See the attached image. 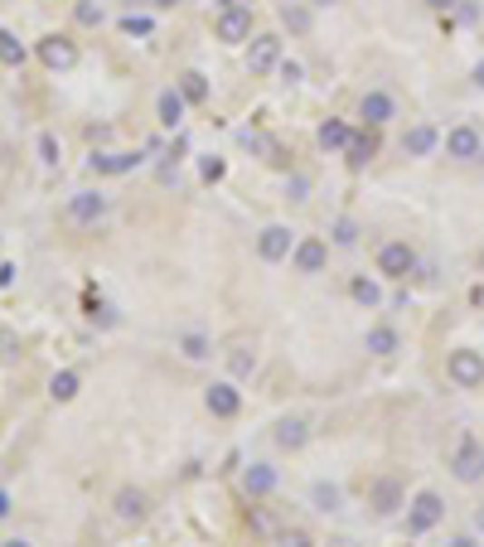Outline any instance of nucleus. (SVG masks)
Here are the masks:
<instances>
[{"mask_svg": "<svg viewBox=\"0 0 484 547\" xmlns=\"http://www.w3.org/2000/svg\"><path fill=\"white\" fill-rule=\"evenodd\" d=\"M213 39L227 49H242L252 39V5L247 0H218L213 5Z\"/></svg>", "mask_w": 484, "mask_h": 547, "instance_id": "1", "label": "nucleus"}, {"mask_svg": "<svg viewBox=\"0 0 484 547\" xmlns=\"http://www.w3.org/2000/svg\"><path fill=\"white\" fill-rule=\"evenodd\" d=\"M402 518H407V533H411V538H426V533H436L440 523H446V499H440L436 489H417V494L407 499Z\"/></svg>", "mask_w": 484, "mask_h": 547, "instance_id": "2", "label": "nucleus"}, {"mask_svg": "<svg viewBox=\"0 0 484 547\" xmlns=\"http://www.w3.org/2000/svg\"><path fill=\"white\" fill-rule=\"evenodd\" d=\"M373 272L382 276V282H407V276L417 272V247H411L407 237H388V243H378Z\"/></svg>", "mask_w": 484, "mask_h": 547, "instance_id": "3", "label": "nucleus"}, {"mask_svg": "<svg viewBox=\"0 0 484 547\" xmlns=\"http://www.w3.org/2000/svg\"><path fill=\"white\" fill-rule=\"evenodd\" d=\"M440 150L455 165H479L484 160V131L475 121H455L450 131H440Z\"/></svg>", "mask_w": 484, "mask_h": 547, "instance_id": "4", "label": "nucleus"}, {"mask_svg": "<svg viewBox=\"0 0 484 547\" xmlns=\"http://www.w3.org/2000/svg\"><path fill=\"white\" fill-rule=\"evenodd\" d=\"M446 378H450V388H460V392H479L484 388V349H450L446 354Z\"/></svg>", "mask_w": 484, "mask_h": 547, "instance_id": "5", "label": "nucleus"}, {"mask_svg": "<svg viewBox=\"0 0 484 547\" xmlns=\"http://www.w3.org/2000/svg\"><path fill=\"white\" fill-rule=\"evenodd\" d=\"M107 214H111V194H102V189H78L63 204V218L73 228H97V223H107Z\"/></svg>", "mask_w": 484, "mask_h": 547, "instance_id": "6", "label": "nucleus"}, {"mask_svg": "<svg viewBox=\"0 0 484 547\" xmlns=\"http://www.w3.org/2000/svg\"><path fill=\"white\" fill-rule=\"evenodd\" d=\"M242 49H247V53H242V63H247L252 78H272L276 63L286 59V44H281V34H272V30H266V34H252Z\"/></svg>", "mask_w": 484, "mask_h": 547, "instance_id": "7", "label": "nucleus"}, {"mask_svg": "<svg viewBox=\"0 0 484 547\" xmlns=\"http://www.w3.org/2000/svg\"><path fill=\"white\" fill-rule=\"evenodd\" d=\"M330 266V243L315 233H301L295 237V252H291V272L295 276H320Z\"/></svg>", "mask_w": 484, "mask_h": 547, "instance_id": "8", "label": "nucleus"}, {"mask_svg": "<svg viewBox=\"0 0 484 547\" xmlns=\"http://www.w3.org/2000/svg\"><path fill=\"white\" fill-rule=\"evenodd\" d=\"M295 237L301 233H291V223H266V228L257 233V257L266 266H281V262H291V252H295Z\"/></svg>", "mask_w": 484, "mask_h": 547, "instance_id": "9", "label": "nucleus"}, {"mask_svg": "<svg viewBox=\"0 0 484 547\" xmlns=\"http://www.w3.org/2000/svg\"><path fill=\"white\" fill-rule=\"evenodd\" d=\"M39 63H44L49 68V73H73V68H78V59H82V53H78V44H73V39H68V34H44V39H39Z\"/></svg>", "mask_w": 484, "mask_h": 547, "instance_id": "10", "label": "nucleus"}, {"mask_svg": "<svg viewBox=\"0 0 484 547\" xmlns=\"http://www.w3.org/2000/svg\"><path fill=\"white\" fill-rule=\"evenodd\" d=\"M204 407L218 422H233V417L242 412V388L233 383V378H213V383L204 388Z\"/></svg>", "mask_w": 484, "mask_h": 547, "instance_id": "11", "label": "nucleus"}, {"mask_svg": "<svg viewBox=\"0 0 484 547\" xmlns=\"http://www.w3.org/2000/svg\"><path fill=\"white\" fill-rule=\"evenodd\" d=\"M276 489H281V470L272 465V460H252V465H242V494H247L252 504L272 499Z\"/></svg>", "mask_w": 484, "mask_h": 547, "instance_id": "12", "label": "nucleus"}, {"mask_svg": "<svg viewBox=\"0 0 484 547\" xmlns=\"http://www.w3.org/2000/svg\"><path fill=\"white\" fill-rule=\"evenodd\" d=\"M368 504H373V518H397L407 509V489L402 480H392V475H378L373 489H368Z\"/></svg>", "mask_w": 484, "mask_h": 547, "instance_id": "13", "label": "nucleus"}, {"mask_svg": "<svg viewBox=\"0 0 484 547\" xmlns=\"http://www.w3.org/2000/svg\"><path fill=\"white\" fill-rule=\"evenodd\" d=\"M150 160V150H92L88 156V170L92 175H131Z\"/></svg>", "mask_w": 484, "mask_h": 547, "instance_id": "14", "label": "nucleus"}, {"mask_svg": "<svg viewBox=\"0 0 484 547\" xmlns=\"http://www.w3.org/2000/svg\"><path fill=\"white\" fill-rule=\"evenodd\" d=\"M440 150V126L436 121H411L402 131V156L407 160H431Z\"/></svg>", "mask_w": 484, "mask_h": 547, "instance_id": "15", "label": "nucleus"}, {"mask_svg": "<svg viewBox=\"0 0 484 547\" xmlns=\"http://www.w3.org/2000/svg\"><path fill=\"white\" fill-rule=\"evenodd\" d=\"M359 117H363V126L382 131L388 121H397V97H392L388 88H368V92L359 97Z\"/></svg>", "mask_w": 484, "mask_h": 547, "instance_id": "16", "label": "nucleus"}, {"mask_svg": "<svg viewBox=\"0 0 484 547\" xmlns=\"http://www.w3.org/2000/svg\"><path fill=\"white\" fill-rule=\"evenodd\" d=\"M272 446L281 456H301L310 446V422L305 417H281V422L272 427Z\"/></svg>", "mask_w": 484, "mask_h": 547, "instance_id": "17", "label": "nucleus"}, {"mask_svg": "<svg viewBox=\"0 0 484 547\" xmlns=\"http://www.w3.org/2000/svg\"><path fill=\"white\" fill-rule=\"evenodd\" d=\"M450 475H455V485H479L484 480V446L460 441V451L450 456Z\"/></svg>", "mask_w": 484, "mask_h": 547, "instance_id": "18", "label": "nucleus"}, {"mask_svg": "<svg viewBox=\"0 0 484 547\" xmlns=\"http://www.w3.org/2000/svg\"><path fill=\"white\" fill-rule=\"evenodd\" d=\"M363 349L373 359H392L397 349H402V330H397L392 320H373V325L363 330Z\"/></svg>", "mask_w": 484, "mask_h": 547, "instance_id": "19", "label": "nucleus"}, {"mask_svg": "<svg viewBox=\"0 0 484 547\" xmlns=\"http://www.w3.org/2000/svg\"><path fill=\"white\" fill-rule=\"evenodd\" d=\"M184 117H189L184 92L179 88H160V97H155V121H160V131H184Z\"/></svg>", "mask_w": 484, "mask_h": 547, "instance_id": "20", "label": "nucleus"}, {"mask_svg": "<svg viewBox=\"0 0 484 547\" xmlns=\"http://www.w3.org/2000/svg\"><path fill=\"white\" fill-rule=\"evenodd\" d=\"M305 504H310L315 513H324V518H339V513H344V485H334V480H310Z\"/></svg>", "mask_w": 484, "mask_h": 547, "instance_id": "21", "label": "nucleus"}, {"mask_svg": "<svg viewBox=\"0 0 484 547\" xmlns=\"http://www.w3.org/2000/svg\"><path fill=\"white\" fill-rule=\"evenodd\" d=\"M223 363H227V378H233V383H242V378H252V373H257V344L233 340V344L223 349Z\"/></svg>", "mask_w": 484, "mask_h": 547, "instance_id": "22", "label": "nucleus"}, {"mask_svg": "<svg viewBox=\"0 0 484 547\" xmlns=\"http://www.w3.org/2000/svg\"><path fill=\"white\" fill-rule=\"evenodd\" d=\"M175 354L184 363H213V334H204V330H179L175 334Z\"/></svg>", "mask_w": 484, "mask_h": 547, "instance_id": "23", "label": "nucleus"}, {"mask_svg": "<svg viewBox=\"0 0 484 547\" xmlns=\"http://www.w3.org/2000/svg\"><path fill=\"white\" fill-rule=\"evenodd\" d=\"M353 131H359V126H349L344 117H330V121H320L315 141H320V150H330V156H344L349 141H353Z\"/></svg>", "mask_w": 484, "mask_h": 547, "instance_id": "24", "label": "nucleus"}, {"mask_svg": "<svg viewBox=\"0 0 484 547\" xmlns=\"http://www.w3.org/2000/svg\"><path fill=\"white\" fill-rule=\"evenodd\" d=\"M111 509H117L121 523H140V518L150 513V494H146V489H136V485H126V489H117Z\"/></svg>", "mask_w": 484, "mask_h": 547, "instance_id": "25", "label": "nucleus"}, {"mask_svg": "<svg viewBox=\"0 0 484 547\" xmlns=\"http://www.w3.org/2000/svg\"><path fill=\"white\" fill-rule=\"evenodd\" d=\"M344 160H349V170H363V165L378 160V131H373V126H359V131H353Z\"/></svg>", "mask_w": 484, "mask_h": 547, "instance_id": "26", "label": "nucleus"}, {"mask_svg": "<svg viewBox=\"0 0 484 547\" xmlns=\"http://www.w3.org/2000/svg\"><path fill=\"white\" fill-rule=\"evenodd\" d=\"M175 88L184 92V102H189V107H204L213 97V82H208V73H198V68H184V73L175 78Z\"/></svg>", "mask_w": 484, "mask_h": 547, "instance_id": "27", "label": "nucleus"}, {"mask_svg": "<svg viewBox=\"0 0 484 547\" xmlns=\"http://www.w3.org/2000/svg\"><path fill=\"white\" fill-rule=\"evenodd\" d=\"M349 301L363 305V311H378V305H382V286L373 282V276L353 272V276H349Z\"/></svg>", "mask_w": 484, "mask_h": 547, "instance_id": "28", "label": "nucleus"}, {"mask_svg": "<svg viewBox=\"0 0 484 547\" xmlns=\"http://www.w3.org/2000/svg\"><path fill=\"white\" fill-rule=\"evenodd\" d=\"M363 243V228H359V218H349V214H339L330 218V247H359Z\"/></svg>", "mask_w": 484, "mask_h": 547, "instance_id": "29", "label": "nucleus"}, {"mask_svg": "<svg viewBox=\"0 0 484 547\" xmlns=\"http://www.w3.org/2000/svg\"><path fill=\"white\" fill-rule=\"evenodd\" d=\"M281 20H286L291 34H310V30H315V10H310L305 0H291V5H281Z\"/></svg>", "mask_w": 484, "mask_h": 547, "instance_id": "30", "label": "nucleus"}, {"mask_svg": "<svg viewBox=\"0 0 484 547\" xmlns=\"http://www.w3.org/2000/svg\"><path fill=\"white\" fill-rule=\"evenodd\" d=\"M24 59H30L24 39L15 30H0V68H24Z\"/></svg>", "mask_w": 484, "mask_h": 547, "instance_id": "31", "label": "nucleus"}, {"mask_svg": "<svg viewBox=\"0 0 484 547\" xmlns=\"http://www.w3.org/2000/svg\"><path fill=\"white\" fill-rule=\"evenodd\" d=\"M78 388H82L78 369H59V373L49 378V398H53V402H73V398H78Z\"/></svg>", "mask_w": 484, "mask_h": 547, "instance_id": "32", "label": "nucleus"}, {"mask_svg": "<svg viewBox=\"0 0 484 547\" xmlns=\"http://www.w3.org/2000/svg\"><path fill=\"white\" fill-rule=\"evenodd\" d=\"M88 320H92V325H102V330H117V325H121L117 305L102 301V296H88Z\"/></svg>", "mask_w": 484, "mask_h": 547, "instance_id": "33", "label": "nucleus"}, {"mask_svg": "<svg viewBox=\"0 0 484 547\" xmlns=\"http://www.w3.org/2000/svg\"><path fill=\"white\" fill-rule=\"evenodd\" d=\"M34 150H39V160H44L49 170H59V165H63V146H59V136H53V131H39Z\"/></svg>", "mask_w": 484, "mask_h": 547, "instance_id": "34", "label": "nucleus"}, {"mask_svg": "<svg viewBox=\"0 0 484 547\" xmlns=\"http://www.w3.org/2000/svg\"><path fill=\"white\" fill-rule=\"evenodd\" d=\"M73 20H78V24H88V30H97V24L107 20V10L97 5V0H78V5H73Z\"/></svg>", "mask_w": 484, "mask_h": 547, "instance_id": "35", "label": "nucleus"}, {"mask_svg": "<svg viewBox=\"0 0 484 547\" xmlns=\"http://www.w3.org/2000/svg\"><path fill=\"white\" fill-rule=\"evenodd\" d=\"M223 175H227V160L223 156H198V179H204V185H218Z\"/></svg>", "mask_w": 484, "mask_h": 547, "instance_id": "36", "label": "nucleus"}, {"mask_svg": "<svg viewBox=\"0 0 484 547\" xmlns=\"http://www.w3.org/2000/svg\"><path fill=\"white\" fill-rule=\"evenodd\" d=\"M121 34L146 39V34H155V20H150V15H121Z\"/></svg>", "mask_w": 484, "mask_h": 547, "instance_id": "37", "label": "nucleus"}, {"mask_svg": "<svg viewBox=\"0 0 484 547\" xmlns=\"http://www.w3.org/2000/svg\"><path fill=\"white\" fill-rule=\"evenodd\" d=\"M276 547H315V538H310L305 528H281L276 533Z\"/></svg>", "mask_w": 484, "mask_h": 547, "instance_id": "38", "label": "nucleus"}, {"mask_svg": "<svg viewBox=\"0 0 484 547\" xmlns=\"http://www.w3.org/2000/svg\"><path fill=\"white\" fill-rule=\"evenodd\" d=\"M301 78H305V68L295 63V59H281V63H276V82H291V88H295Z\"/></svg>", "mask_w": 484, "mask_h": 547, "instance_id": "39", "label": "nucleus"}, {"mask_svg": "<svg viewBox=\"0 0 484 547\" xmlns=\"http://www.w3.org/2000/svg\"><path fill=\"white\" fill-rule=\"evenodd\" d=\"M286 199H291V204H305V199H310V179H305V175H291V179H286Z\"/></svg>", "mask_w": 484, "mask_h": 547, "instance_id": "40", "label": "nucleus"}, {"mask_svg": "<svg viewBox=\"0 0 484 547\" xmlns=\"http://www.w3.org/2000/svg\"><path fill=\"white\" fill-rule=\"evenodd\" d=\"M237 141L247 146V150H257V156H272V141H266L262 131H237Z\"/></svg>", "mask_w": 484, "mask_h": 547, "instance_id": "41", "label": "nucleus"}, {"mask_svg": "<svg viewBox=\"0 0 484 547\" xmlns=\"http://www.w3.org/2000/svg\"><path fill=\"white\" fill-rule=\"evenodd\" d=\"M440 547H484V542L475 538V533H450V538L440 542Z\"/></svg>", "mask_w": 484, "mask_h": 547, "instance_id": "42", "label": "nucleus"}, {"mask_svg": "<svg viewBox=\"0 0 484 547\" xmlns=\"http://www.w3.org/2000/svg\"><path fill=\"white\" fill-rule=\"evenodd\" d=\"M0 286H15V262H0Z\"/></svg>", "mask_w": 484, "mask_h": 547, "instance_id": "43", "label": "nucleus"}, {"mask_svg": "<svg viewBox=\"0 0 484 547\" xmlns=\"http://www.w3.org/2000/svg\"><path fill=\"white\" fill-rule=\"evenodd\" d=\"M460 0H426V10H436V15H446V10H455Z\"/></svg>", "mask_w": 484, "mask_h": 547, "instance_id": "44", "label": "nucleus"}, {"mask_svg": "<svg viewBox=\"0 0 484 547\" xmlns=\"http://www.w3.org/2000/svg\"><path fill=\"white\" fill-rule=\"evenodd\" d=\"M10 509H15V499H10V489H0V518H10Z\"/></svg>", "mask_w": 484, "mask_h": 547, "instance_id": "45", "label": "nucleus"}, {"mask_svg": "<svg viewBox=\"0 0 484 547\" xmlns=\"http://www.w3.org/2000/svg\"><path fill=\"white\" fill-rule=\"evenodd\" d=\"M469 523H475V538H479V533H484V504H479L475 513H469Z\"/></svg>", "mask_w": 484, "mask_h": 547, "instance_id": "46", "label": "nucleus"}, {"mask_svg": "<svg viewBox=\"0 0 484 547\" xmlns=\"http://www.w3.org/2000/svg\"><path fill=\"white\" fill-rule=\"evenodd\" d=\"M469 82H475V88H479V92H484V59H479V63H475V73H469Z\"/></svg>", "mask_w": 484, "mask_h": 547, "instance_id": "47", "label": "nucleus"}, {"mask_svg": "<svg viewBox=\"0 0 484 547\" xmlns=\"http://www.w3.org/2000/svg\"><path fill=\"white\" fill-rule=\"evenodd\" d=\"M0 547H34V542H30V538H5Z\"/></svg>", "mask_w": 484, "mask_h": 547, "instance_id": "48", "label": "nucleus"}, {"mask_svg": "<svg viewBox=\"0 0 484 547\" xmlns=\"http://www.w3.org/2000/svg\"><path fill=\"white\" fill-rule=\"evenodd\" d=\"M150 5H155V10H175L179 0H150Z\"/></svg>", "mask_w": 484, "mask_h": 547, "instance_id": "49", "label": "nucleus"}, {"mask_svg": "<svg viewBox=\"0 0 484 547\" xmlns=\"http://www.w3.org/2000/svg\"><path fill=\"white\" fill-rule=\"evenodd\" d=\"M310 5H334V0H310Z\"/></svg>", "mask_w": 484, "mask_h": 547, "instance_id": "50", "label": "nucleus"}, {"mask_svg": "<svg viewBox=\"0 0 484 547\" xmlns=\"http://www.w3.org/2000/svg\"><path fill=\"white\" fill-rule=\"evenodd\" d=\"M479 272H484V247H479Z\"/></svg>", "mask_w": 484, "mask_h": 547, "instance_id": "51", "label": "nucleus"}]
</instances>
